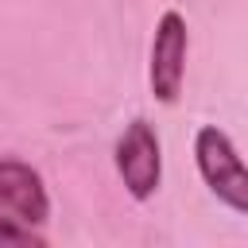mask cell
I'll use <instances>...</instances> for the list:
<instances>
[{"label":"cell","instance_id":"cell-3","mask_svg":"<svg viewBox=\"0 0 248 248\" xmlns=\"http://www.w3.org/2000/svg\"><path fill=\"white\" fill-rule=\"evenodd\" d=\"M186 50H190V31H186V16L167 8L155 23L151 35V58H147V85L151 97L159 105H174L182 97V81H186Z\"/></svg>","mask_w":248,"mask_h":248},{"label":"cell","instance_id":"cell-2","mask_svg":"<svg viewBox=\"0 0 248 248\" xmlns=\"http://www.w3.org/2000/svg\"><path fill=\"white\" fill-rule=\"evenodd\" d=\"M112 163H116V174H120L124 190L136 202H151L159 182H163V143H159L155 124L143 120V116L128 120L124 132L116 136Z\"/></svg>","mask_w":248,"mask_h":248},{"label":"cell","instance_id":"cell-5","mask_svg":"<svg viewBox=\"0 0 248 248\" xmlns=\"http://www.w3.org/2000/svg\"><path fill=\"white\" fill-rule=\"evenodd\" d=\"M43 244H46L43 232H35L31 225L0 213V248H43Z\"/></svg>","mask_w":248,"mask_h":248},{"label":"cell","instance_id":"cell-4","mask_svg":"<svg viewBox=\"0 0 248 248\" xmlns=\"http://www.w3.org/2000/svg\"><path fill=\"white\" fill-rule=\"evenodd\" d=\"M0 209L31 229L50 221V194L43 186V174L16 155H0Z\"/></svg>","mask_w":248,"mask_h":248},{"label":"cell","instance_id":"cell-1","mask_svg":"<svg viewBox=\"0 0 248 248\" xmlns=\"http://www.w3.org/2000/svg\"><path fill=\"white\" fill-rule=\"evenodd\" d=\"M194 163H198V174L209 186V194L221 205H229L232 213L248 217V163L240 159V151L225 128L202 124L194 132Z\"/></svg>","mask_w":248,"mask_h":248}]
</instances>
